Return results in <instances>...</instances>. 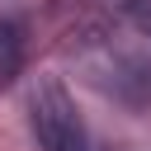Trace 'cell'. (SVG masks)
I'll list each match as a JSON object with an SVG mask.
<instances>
[{
    "instance_id": "6da1fadb",
    "label": "cell",
    "mask_w": 151,
    "mask_h": 151,
    "mask_svg": "<svg viewBox=\"0 0 151 151\" xmlns=\"http://www.w3.org/2000/svg\"><path fill=\"white\" fill-rule=\"evenodd\" d=\"M80 66L99 94H109L123 109H146L151 104V61L132 47H123L113 33H90L80 47Z\"/></svg>"
},
{
    "instance_id": "7a4b0ae2",
    "label": "cell",
    "mask_w": 151,
    "mask_h": 151,
    "mask_svg": "<svg viewBox=\"0 0 151 151\" xmlns=\"http://www.w3.org/2000/svg\"><path fill=\"white\" fill-rule=\"evenodd\" d=\"M28 123L38 137V151H94L90 146V127L76 109V99L66 94L61 80H38L28 94Z\"/></svg>"
},
{
    "instance_id": "3957f363",
    "label": "cell",
    "mask_w": 151,
    "mask_h": 151,
    "mask_svg": "<svg viewBox=\"0 0 151 151\" xmlns=\"http://www.w3.org/2000/svg\"><path fill=\"white\" fill-rule=\"evenodd\" d=\"M24 61V28L14 19H0V80H9Z\"/></svg>"
},
{
    "instance_id": "277c9868",
    "label": "cell",
    "mask_w": 151,
    "mask_h": 151,
    "mask_svg": "<svg viewBox=\"0 0 151 151\" xmlns=\"http://www.w3.org/2000/svg\"><path fill=\"white\" fill-rule=\"evenodd\" d=\"M118 5V14L142 33V38H151V0H113Z\"/></svg>"
}]
</instances>
